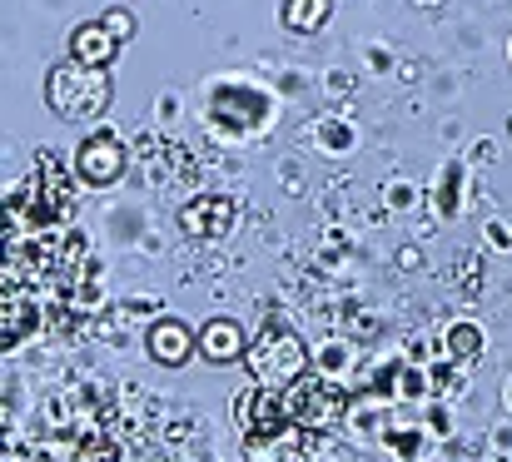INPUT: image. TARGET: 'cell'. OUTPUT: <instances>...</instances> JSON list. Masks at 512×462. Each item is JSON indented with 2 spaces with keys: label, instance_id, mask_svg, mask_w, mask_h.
Segmentation results:
<instances>
[{
  "label": "cell",
  "instance_id": "6da1fadb",
  "mask_svg": "<svg viewBox=\"0 0 512 462\" xmlns=\"http://www.w3.org/2000/svg\"><path fill=\"white\" fill-rule=\"evenodd\" d=\"M45 100L55 115H80V120H100L110 105V80L95 65H55L45 80Z\"/></svg>",
  "mask_w": 512,
  "mask_h": 462
},
{
  "label": "cell",
  "instance_id": "7a4b0ae2",
  "mask_svg": "<svg viewBox=\"0 0 512 462\" xmlns=\"http://www.w3.org/2000/svg\"><path fill=\"white\" fill-rule=\"evenodd\" d=\"M249 368H254V378H259L264 388L299 383V378H304V348H299V338H294L289 328H269L264 343L254 348Z\"/></svg>",
  "mask_w": 512,
  "mask_h": 462
},
{
  "label": "cell",
  "instance_id": "3957f363",
  "mask_svg": "<svg viewBox=\"0 0 512 462\" xmlns=\"http://www.w3.org/2000/svg\"><path fill=\"white\" fill-rule=\"evenodd\" d=\"M75 169H80V179H85V184L105 189V184H115V179L125 174V145H120V140H110V135H95V140H85V145H80Z\"/></svg>",
  "mask_w": 512,
  "mask_h": 462
},
{
  "label": "cell",
  "instance_id": "277c9868",
  "mask_svg": "<svg viewBox=\"0 0 512 462\" xmlns=\"http://www.w3.org/2000/svg\"><path fill=\"white\" fill-rule=\"evenodd\" d=\"M115 50H120V40L110 35L105 20H100V25H80L75 40H70V55H75L80 65H95V70H105V65L115 60Z\"/></svg>",
  "mask_w": 512,
  "mask_h": 462
},
{
  "label": "cell",
  "instance_id": "5b68a950",
  "mask_svg": "<svg viewBox=\"0 0 512 462\" xmlns=\"http://www.w3.org/2000/svg\"><path fill=\"white\" fill-rule=\"evenodd\" d=\"M199 353H204L209 363H234V358H244V333H239L229 318H214V323H204V333H199Z\"/></svg>",
  "mask_w": 512,
  "mask_h": 462
},
{
  "label": "cell",
  "instance_id": "8992f818",
  "mask_svg": "<svg viewBox=\"0 0 512 462\" xmlns=\"http://www.w3.org/2000/svg\"><path fill=\"white\" fill-rule=\"evenodd\" d=\"M189 348H199V338H189V328H184V323L165 318V323H155V328H150V353H155L160 363H184V358H189Z\"/></svg>",
  "mask_w": 512,
  "mask_h": 462
},
{
  "label": "cell",
  "instance_id": "52a82bcc",
  "mask_svg": "<svg viewBox=\"0 0 512 462\" xmlns=\"http://www.w3.org/2000/svg\"><path fill=\"white\" fill-rule=\"evenodd\" d=\"M324 20H329V0H284V25H289V30L309 35V30H319Z\"/></svg>",
  "mask_w": 512,
  "mask_h": 462
},
{
  "label": "cell",
  "instance_id": "ba28073f",
  "mask_svg": "<svg viewBox=\"0 0 512 462\" xmlns=\"http://www.w3.org/2000/svg\"><path fill=\"white\" fill-rule=\"evenodd\" d=\"M105 25H110V35H115V40H130L135 15H130V10H110V15H105Z\"/></svg>",
  "mask_w": 512,
  "mask_h": 462
},
{
  "label": "cell",
  "instance_id": "9c48e42d",
  "mask_svg": "<svg viewBox=\"0 0 512 462\" xmlns=\"http://www.w3.org/2000/svg\"><path fill=\"white\" fill-rule=\"evenodd\" d=\"M453 353H478V328H453Z\"/></svg>",
  "mask_w": 512,
  "mask_h": 462
}]
</instances>
